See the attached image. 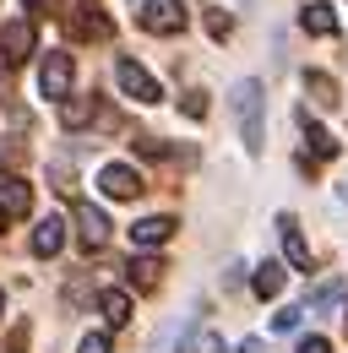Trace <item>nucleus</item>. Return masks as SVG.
Masks as SVG:
<instances>
[{
  "label": "nucleus",
  "mask_w": 348,
  "mask_h": 353,
  "mask_svg": "<svg viewBox=\"0 0 348 353\" xmlns=\"http://www.w3.org/2000/svg\"><path fill=\"white\" fill-rule=\"evenodd\" d=\"M33 49H39V28H33V17H17V22L0 28V60H6V65H22Z\"/></svg>",
  "instance_id": "4"
},
{
  "label": "nucleus",
  "mask_w": 348,
  "mask_h": 353,
  "mask_svg": "<svg viewBox=\"0 0 348 353\" xmlns=\"http://www.w3.org/2000/svg\"><path fill=\"white\" fill-rule=\"evenodd\" d=\"M93 114H98V98H71V103H60V125H66V131H82Z\"/></svg>",
  "instance_id": "18"
},
{
  "label": "nucleus",
  "mask_w": 348,
  "mask_h": 353,
  "mask_svg": "<svg viewBox=\"0 0 348 353\" xmlns=\"http://www.w3.org/2000/svg\"><path fill=\"white\" fill-rule=\"evenodd\" d=\"M71 33H77V39H109V33H115V22H109L98 6H82V11L71 17Z\"/></svg>",
  "instance_id": "12"
},
{
  "label": "nucleus",
  "mask_w": 348,
  "mask_h": 353,
  "mask_svg": "<svg viewBox=\"0 0 348 353\" xmlns=\"http://www.w3.org/2000/svg\"><path fill=\"white\" fill-rule=\"evenodd\" d=\"M207 33H213V39H229V33H234L229 11H207Z\"/></svg>",
  "instance_id": "24"
},
{
  "label": "nucleus",
  "mask_w": 348,
  "mask_h": 353,
  "mask_svg": "<svg viewBox=\"0 0 348 353\" xmlns=\"http://www.w3.org/2000/svg\"><path fill=\"white\" fill-rule=\"evenodd\" d=\"M71 77H77L71 54H66V49H49L44 65H39V92H44V98H55V103H66V98H71Z\"/></svg>",
  "instance_id": "3"
},
{
  "label": "nucleus",
  "mask_w": 348,
  "mask_h": 353,
  "mask_svg": "<svg viewBox=\"0 0 348 353\" xmlns=\"http://www.w3.org/2000/svg\"><path fill=\"white\" fill-rule=\"evenodd\" d=\"M98 190H104L109 201H136L147 185H142V174H136L130 163H104V169H98Z\"/></svg>",
  "instance_id": "6"
},
{
  "label": "nucleus",
  "mask_w": 348,
  "mask_h": 353,
  "mask_svg": "<svg viewBox=\"0 0 348 353\" xmlns=\"http://www.w3.org/2000/svg\"><path fill=\"white\" fill-rule=\"evenodd\" d=\"M126 277H130V288H142V294H153V288L164 283V261H158V256H136V261L126 266Z\"/></svg>",
  "instance_id": "13"
},
{
  "label": "nucleus",
  "mask_w": 348,
  "mask_h": 353,
  "mask_svg": "<svg viewBox=\"0 0 348 353\" xmlns=\"http://www.w3.org/2000/svg\"><path fill=\"white\" fill-rule=\"evenodd\" d=\"M98 310H104L109 326H126V321H130V294H126V288H109V294H98Z\"/></svg>",
  "instance_id": "17"
},
{
  "label": "nucleus",
  "mask_w": 348,
  "mask_h": 353,
  "mask_svg": "<svg viewBox=\"0 0 348 353\" xmlns=\"http://www.w3.org/2000/svg\"><path fill=\"white\" fill-rule=\"evenodd\" d=\"M234 120H240V136H245V152H261L267 147V98H261V82H240L234 88Z\"/></svg>",
  "instance_id": "1"
},
{
  "label": "nucleus",
  "mask_w": 348,
  "mask_h": 353,
  "mask_svg": "<svg viewBox=\"0 0 348 353\" xmlns=\"http://www.w3.org/2000/svg\"><path fill=\"white\" fill-rule=\"evenodd\" d=\"M343 315H348V310H343ZM343 326H348V321H343Z\"/></svg>",
  "instance_id": "31"
},
{
  "label": "nucleus",
  "mask_w": 348,
  "mask_h": 353,
  "mask_svg": "<svg viewBox=\"0 0 348 353\" xmlns=\"http://www.w3.org/2000/svg\"><path fill=\"white\" fill-rule=\"evenodd\" d=\"M300 321H304V310L289 305V310H278V315H272V332H283V337H289V332H300Z\"/></svg>",
  "instance_id": "21"
},
{
  "label": "nucleus",
  "mask_w": 348,
  "mask_h": 353,
  "mask_svg": "<svg viewBox=\"0 0 348 353\" xmlns=\"http://www.w3.org/2000/svg\"><path fill=\"white\" fill-rule=\"evenodd\" d=\"M278 239H283V256H289V266L294 272H316V256H310V245H304V234H300V223L289 218H278Z\"/></svg>",
  "instance_id": "8"
},
{
  "label": "nucleus",
  "mask_w": 348,
  "mask_h": 353,
  "mask_svg": "<svg viewBox=\"0 0 348 353\" xmlns=\"http://www.w3.org/2000/svg\"><path fill=\"white\" fill-rule=\"evenodd\" d=\"M77 239H82V250H104V245H109V218H104L93 201L77 207Z\"/></svg>",
  "instance_id": "9"
},
{
  "label": "nucleus",
  "mask_w": 348,
  "mask_h": 353,
  "mask_svg": "<svg viewBox=\"0 0 348 353\" xmlns=\"http://www.w3.org/2000/svg\"><path fill=\"white\" fill-rule=\"evenodd\" d=\"M332 158H338L332 131H327L321 120H310V114H304V158H300V169H304V174H316V163H332Z\"/></svg>",
  "instance_id": "7"
},
{
  "label": "nucleus",
  "mask_w": 348,
  "mask_h": 353,
  "mask_svg": "<svg viewBox=\"0 0 348 353\" xmlns=\"http://www.w3.org/2000/svg\"><path fill=\"white\" fill-rule=\"evenodd\" d=\"M304 92H310L321 109H332V103H338V82H332V77H321V71H310V77H304Z\"/></svg>",
  "instance_id": "19"
},
{
  "label": "nucleus",
  "mask_w": 348,
  "mask_h": 353,
  "mask_svg": "<svg viewBox=\"0 0 348 353\" xmlns=\"http://www.w3.org/2000/svg\"><path fill=\"white\" fill-rule=\"evenodd\" d=\"M300 28L316 33V39H338V11H332L327 0H310V6L300 11Z\"/></svg>",
  "instance_id": "10"
},
{
  "label": "nucleus",
  "mask_w": 348,
  "mask_h": 353,
  "mask_svg": "<svg viewBox=\"0 0 348 353\" xmlns=\"http://www.w3.org/2000/svg\"><path fill=\"white\" fill-rule=\"evenodd\" d=\"M22 158H28V147L17 136H0V169H22Z\"/></svg>",
  "instance_id": "20"
},
{
  "label": "nucleus",
  "mask_w": 348,
  "mask_h": 353,
  "mask_svg": "<svg viewBox=\"0 0 348 353\" xmlns=\"http://www.w3.org/2000/svg\"><path fill=\"white\" fill-rule=\"evenodd\" d=\"M300 353H332V343H327V337H304Z\"/></svg>",
  "instance_id": "26"
},
{
  "label": "nucleus",
  "mask_w": 348,
  "mask_h": 353,
  "mask_svg": "<svg viewBox=\"0 0 348 353\" xmlns=\"http://www.w3.org/2000/svg\"><path fill=\"white\" fill-rule=\"evenodd\" d=\"M82 353H115V348H109V337H104V332H87V337H82Z\"/></svg>",
  "instance_id": "25"
},
{
  "label": "nucleus",
  "mask_w": 348,
  "mask_h": 353,
  "mask_svg": "<svg viewBox=\"0 0 348 353\" xmlns=\"http://www.w3.org/2000/svg\"><path fill=\"white\" fill-rule=\"evenodd\" d=\"M338 299H343V283H321L310 305H316V310H327V305H338Z\"/></svg>",
  "instance_id": "23"
},
{
  "label": "nucleus",
  "mask_w": 348,
  "mask_h": 353,
  "mask_svg": "<svg viewBox=\"0 0 348 353\" xmlns=\"http://www.w3.org/2000/svg\"><path fill=\"white\" fill-rule=\"evenodd\" d=\"M0 310H6V299H0Z\"/></svg>",
  "instance_id": "30"
},
{
  "label": "nucleus",
  "mask_w": 348,
  "mask_h": 353,
  "mask_svg": "<svg viewBox=\"0 0 348 353\" xmlns=\"http://www.w3.org/2000/svg\"><path fill=\"white\" fill-rule=\"evenodd\" d=\"M0 207H6V218H28V207H33V190H28L22 179L11 174L6 185H0Z\"/></svg>",
  "instance_id": "15"
},
{
  "label": "nucleus",
  "mask_w": 348,
  "mask_h": 353,
  "mask_svg": "<svg viewBox=\"0 0 348 353\" xmlns=\"http://www.w3.org/2000/svg\"><path fill=\"white\" fill-rule=\"evenodd\" d=\"M147 33H158V39H174V33H185V0H142V17H136Z\"/></svg>",
  "instance_id": "2"
},
{
  "label": "nucleus",
  "mask_w": 348,
  "mask_h": 353,
  "mask_svg": "<svg viewBox=\"0 0 348 353\" xmlns=\"http://www.w3.org/2000/svg\"><path fill=\"white\" fill-rule=\"evenodd\" d=\"M180 109H185V120H207V92H185Z\"/></svg>",
  "instance_id": "22"
},
{
  "label": "nucleus",
  "mask_w": 348,
  "mask_h": 353,
  "mask_svg": "<svg viewBox=\"0 0 348 353\" xmlns=\"http://www.w3.org/2000/svg\"><path fill=\"white\" fill-rule=\"evenodd\" d=\"M115 82H120V92L136 98V103H158V98H164L158 77H153V71H142L136 60H115Z\"/></svg>",
  "instance_id": "5"
},
{
  "label": "nucleus",
  "mask_w": 348,
  "mask_h": 353,
  "mask_svg": "<svg viewBox=\"0 0 348 353\" xmlns=\"http://www.w3.org/2000/svg\"><path fill=\"white\" fill-rule=\"evenodd\" d=\"M169 239H174V218H142V223H130V245H142V250L169 245Z\"/></svg>",
  "instance_id": "11"
},
{
  "label": "nucleus",
  "mask_w": 348,
  "mask_h": 353,
  "mask_svg": "<svg viewBox=\"0 0 348 353\" xmlns=\"http://www.w3.org/2000/svg\"><path fill=\"white\" fill-rule=\"evenodd\" d=\"M240 353H261V337H245V343H240Z\"/></svg>",
  "instance_id": "28"
},
{
  "label": "nucleus",
  "mask_w": 348,
  "mask_h": 353,
  "mask_svg": "<svg viewBox=\"0 0 348 353\" xmlns=\"http://www.w3.org/2000/svg\"><path fill=\"white\" fill-rule=\"evenodd\" d=\"M251 288H256V299H278V294L289 288V272H283L278 261H261L256 277H251Z\"/></svg>",
  "instance_id": "14"
},
{
  "label": "nucleus",
  "mask_w": 348,
  "mask_h": 353,
  "mask_svg": "<svg viewBox=\"0 0 348 353\" xmlns=\"http://www.w3.org/2000/svg\"><path fill=\"white\" fill-rule=\"evenodd\" d=\"M60 245H66V223L44 218L39 228H33V256H60Z\"/></svg>",
  "instance_id": "16"
},
{
  "label": "nucleus",
  "mask_w": 348,
  "mask_h": 353,
  "mask_svg": "<svg viewBox=\"0 0 348 353\" xmlns=\"http://www.w3.org/2000/svg\"><path fill=\"white\" fill-rule=\"evenodd\" d=\"M22 6H28V11H55L60 0H22Z\"/></svg>",
  "instance_id": "27"
},
{
  "label": "nucleus",
  "mask_w": 348,
  "mask_h": 353,
  "mask_svg": "<svg viewBox=\"0 0 348 353\" xmlns=\"http://www.w3.org/2000/svg\"><path fill=\"white\" fill-rule=\"evenodd\" d=\"M6 223H11V218H6V207H0V234H6Z\"/></svg>",
  "instance_id": "29"
}]
</instances>
